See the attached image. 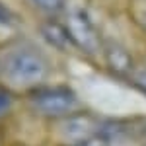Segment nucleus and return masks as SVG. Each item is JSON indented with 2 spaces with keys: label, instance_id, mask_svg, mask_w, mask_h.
Segmentation results:
<instances>
[{
  "label": "nucleus",
  "instance_id": "obj_1",
  "mask_svg": "<svg viewBox=\"0 0 146 146\" xmlns=\"http://www.w3.org/2000/svg\"><path fill=\"white\" fill-rule=\"evenodd\" d=\"M51 72L49 58L41 49L29 43H14L4 55H0V84L22 98L47 86Z\"/></svg>",
  "mask_w": 146,
  "mask_h": 146
},
{
  "label": "nucleus",
  "instance_id": "obj_2",
  "mask_svg": "<svg viewBox=\"0 0 146 146\" xmlns=\"http://www.w3.org/2000/svg\"><path fill=\"white\" fill-rule=\"evenodd\" d=\"M22 105L39 121L53 125L72 113L84 109L80 98L66 84H47L22 98Z\"/></svg>",
  "mask_w": 146,
  "mask_h": 146
},
{
  "label": "nucleus",
  "instance_id": "obj_3",
  "mask_svg": "<svg viewBox=\"0 0 146 146\" xmlns=\"http://www.w3.org/2000/svg\"><path fill=\"white\" fill-rule=\"evenodd\" d=\"M100 117L80 109L64 119L49 125V144L51 146H88L101 129Z\"/></svg>",
  "mask_w": 146,
  "mask_h": 146
},
{
  "label": "nucleus",
  "instance_id": "obj_4",
  "mask_svg": "<svg viewBox=\"0 0 146 146\" xmlns=\"http://www.w3.org/2000/svg\"><path fill=\"white\" fill-rule=\"evenodd\" d=\"M62 23L66 25V31L76 47V51L84 53L90 58H101L103 51V37L100 35L98 27L94 25L88 12L82 8H72L62 14Z\"/></svg>",
  "mask_w": 146,
  "mask_h": 146
},
{
  "label": "nucleus",
  "instance_id": "obj_5",
  "mask_svg": "<svg viewBox=\"0 0 146 146\" xmlns=\"http://www.w3.org/2000/svg\"><path fill=\"white\" fill-rule=\"evenodd\" d=\"M101 60L105 68L121 78L129 80V76L133 74V70L136 68V60L133 53L119 41L115 39H105L103 41V51H101Z\"/></svg>",
  "mask_w": 146,
  "mask_h": 146
},
{
  "label": "nucleus",
  "instance_id": "obj_6",
  "mask_svg": "<svg viewBox=\"0 0 146 146\" xmlns=\"http://www.w3.org/2000/svg\"><path fill=\"white\" fill-rule=\"evenodd\" d=\"M39 31L45 37L47 43L58 49V51H62V53L76 51V47H74V43H72V39L66 31V25L62 22H58L56 18H45L39 23Z\"/></svg>",
  "mask_w": 146,
  "mask_h": 146
},
{
  "label": "nucleus",
  "instance_id": "obj_7",
  "mask_svg": "<svg viewBox=\"0 0 146 146\" xmlns=\"http://www.w3.org/2000/svg\"><path fill=\"white\" fill-rule=\"evenodd\" d=\"M20 103H22V96L0 84V131L18 115V109L22 107Z\"/></svg>",
  "mask_w": 146,
  "mask_h": 146
},
{
  "label": "nucleus",
  "instance_id": "obj_8",
  "mask_svg": "<svg viewBox=\"0 0 146 146\" xmlns=\"http://www.w3.org/2000/svg\"><path fill=\"white\" fill-rule=\"evenodd\" d=\"M37 10L47 18H56L66 12V0H29Z\"/></svg>",
  "mask_w": 146,
  "mask_h": 146
},
{
  "label": "nucleus",
  "instance_id": "obj_9",
  "mask_svg": "<svg viewBox=\"0 0 146 146\" xmlns=\"http://www.w3.org/2000/svg\"><path fill=\"white\" fill-rule=\"evenodd\" d=\"M127 82L138 92L146 94V64H136V68L133 70V74L129 76Z\"/></svg>",
  "mask_w": 146,
  "mask_h": 146
},
{
  "label": "nucleus",
  "instance_id": "obj_10",
  "mask_svg": "<svg viewBox=\"0 0 146 146\" xmlns=\"http://www.w3.org/2000/svg\"><path fill=\"white\" fill-rule=\"evenodd\" d=\"M10 23H12V14L8 12L6 6L0 4V27H8Z\"/></svg>",
  "mask_w": 146,
  "mask_h": 146
},
{
  "label": "nucleus",
  "instance_id": "obj_11",
  "mask_svg": "<svg viewBox=\"0 0 146 146\" xmlns=\"http://www.w3.org/2000/svg\"><path fill=\"white\" fill-rule=\"evenodd\" d=\"M138 23H140V27L146 31V10L138 12Z\"/></svg>",
  "mask_w": 146,
  "mask_h": 146
},
{
  "label": "nucleus",
  "instance_id": "obj_12",
  "mask_svg": "<svg viewBox=\"0 0 146 146\" xmlns=\"http://www.w3.org/2000/svg\"><path fill=\"white\" fill-rule=\"evenodd\" d=\"M43 146H51V144H43Z\"/></svg>",
  "mask_w": 146,
  "mask_h": 146
}]
</instances>
